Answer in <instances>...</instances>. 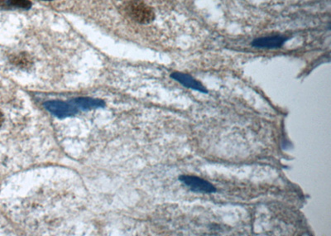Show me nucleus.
<instances>
[{"label": "nucleus", "instance_id": "obj_1", "mask_svg": "<svg viewBox=\"0 0 331 236\" xmlns=\"http://www.w3.org/2000/svg\"><path fill=\"white\" fill-rule=\"evenodd\" d=\"M127 13L133 20L142 24H148L155 19L151 8L140 0H132L127 6Z\"/></svg>", "mask_w": 331, "mask_h": 236}, {"label": "nucleus", "instance_id": "obj_4", "mask_svg": "<svg viewBox=\"0 0 331 236\" xmlns=\"http://www.w3.org/2000/svg\"><path fill=\"white\" fill-rule=\"evenodd\" d=\"M174 78L179 80L180 82L182 83L183 85L187 86V87L192 88V89H197L199 91L206 92V89L203 86L199 85L198 83L193 79L191 78L190 76L182 75V74H175L173 75Z\"/></svg>", "mask_w": 331, "mask_h": 236}, {"label": "nucleus", "instance_id": "obj_3", "mask_svg": "<svg viewBox=\"0 0 331 236\" xmlns=\"http://www.w3.org/2000/svg\"><path fill=\"white\" fill-rule=\"evenodd\" d=\"M0 6L8 9L29 10L32 3L28 0H0Z\"/></svg>", "mask_w": 331, "mask_h": 236}, {"label": "nucleus", "instance_id": "obj_2", "mask_svg": "<svg viewBox=\"0 0 331 236\" xmlns=\"http://www.w3.org/2000/svg\"><path fill=\"white\" fill-rule=\"evenodd\" d=\"M179 180L185 186L190 188V190L193 193H215L217 189L210 181L205 179L191 175H181L179 177Z\"/></svg>", "mask_w": 331, "mask_h": 236}, {"label": "nucleus", "instance_id": "obj_5", "mask_svg": "<svg viewBox=\"0 0 331 236\" xmlns=\"http://www.w3.org/2000/svg\"><path fill=\"white\" fill-rule=\"evenodd\" d=\"M5 114L0 110V128H2L3 124L5 123Z\"/></svg>", "mask_w": 331, "mask_h": 236}]
</instances>
